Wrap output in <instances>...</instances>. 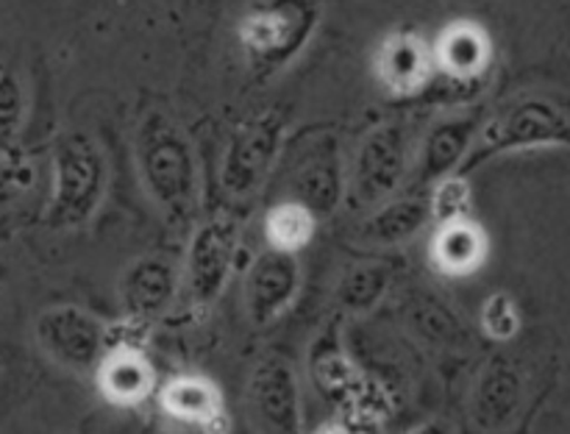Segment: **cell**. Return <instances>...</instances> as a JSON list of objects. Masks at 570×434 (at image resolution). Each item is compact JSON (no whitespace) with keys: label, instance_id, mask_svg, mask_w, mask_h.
I'll list each match as a JSON object with an SVG mask.
<instances>
[{"label":"cell","instance_id":"cell-18","mask_svg":"<svg viewBox=\"0 0 570 434\" xmlns=\"http://www.w3.org/2000/svg\"><path fill=\"white\" fill-rule=\"evenodd\" d=\"M432 220V200L426 195L410 193L404 198H393L379 206L365 223L360 234L373 245H401L410 243Z\"/></svg>","mask_w":570,"mask_h":434},{"label":"cell","instance_id":"cell-16","mask_svg":"<svg viewBox=\"0 0 570 434\" xmlns=\"http://www.w3.org/2000/svg\"><path fill=\"white\" fill-rule=\"evenodd\" d=\"M490 59H493V45L484 28L476 22H454L440 33L434 45V65L449 78L451 83L471 87L479 83L488 72Z\"/></svg>","mask_w":570,"mask_h":434},{"label":"cell","instance_id":"cell-7","mask_svg":"<svg viewBox=\"0 0 570 434\" xmlns=\"http://www.w3.org/2000/svg\"><path fill=\"white\" fill-rule=\"evenodd\" d=\"M410 167V134L401 122H382L362 139L351 167V193L360 206L384 204Z\"/></svg>","mask_w":570,"mask_h":434},{"label":"cell","instance_id":"cell-4","mask_svg":"<svg viewBox=\"0 0 570 434\" xmlns=\"http://www.w3.org/2000/svg\"><path fill=\"white\" fill-rule=\"evenodd\" d=\"M312 0H265L239 22V45L259 76L282 70L309 42L317 26Z\"/></svg>","mask_w":570,"mask_h":434},{"label":"cell","instance_id":"cell-25","mask_svg":"<svg viewBox=\"0 0 570 434\" xmlns=\"http://www.w3.org/2000/svg\"><path fill=\"white\" fill-rule=\"evenodd\" d=\"M432 217L440 223L462 220L471 211V187H468V178L460 172H451V176L440 178L438 189H434L432 198Z\"/></svg>","mask_w":570,"mask_h":434},{"label":"cell","instance_id":"cell-10","mask_svg":"<svg viewBox=\"0 0 570 434\" xmlns=\"http://www.w3.org/2000/svg\"><path fill=\"white\" fill-rule=\"evenodd\" d=\"M301 289V262L293 250L267 248L245 273L243 298L248 320L256 328L271 326L289 309Z\"/></svg>","mask_w":570,"mask_h":434},{"label":"cell","instance_id":"cell-22","mask_svg":"<svg viewBox=\"0 0 570 434\" xmlns=\"http://www.w3.org/2000/svg\"><path fill=\"white\" fill-rule=\"evenodd\" d=\"M390 278L393 270L384 262H367V265H356L340 278L337 284V304L343 306L351 315H362V312H371L379 300L384 298L390 287Z\"/></svg>","mask_w":570,"mask_h":434},{"label":"cell","instance_id":"cell-19","mask_svg":"<svg viewBox=\"0 0 570 434\" xmlns=\"http://www.w3.org/2000/svg\"><path fill=\"white\" fill-rule=\"evenodd\" d=\"M100 389L115 404H139L154 389V367L137 348H109L98 365Z\"/></svg>","mask_w":570,"mask_h":434},{"label":"cell","instance_id":"cell-28","mask_svg":"<svg viewBox=\"0 0 570 434\" xmlns=\"http://www.w3.org/2000/svg\"><path fill=\"white\" fill-rule=\"evenodd\" d=\"M31 184V170L26 165H0V200L14 198Z\"/></svg>","mask_w":570,"mask_h":434},{"label":"cell","instance_id":"cell-27","mask_svg":"<svg viewBox=\"0 0 570 434\" xmlns=\"http://www.w3.org/2000/svg\"><path fill=\"white\" fill-rule=\"evenodd\" d=\"M22 111H26V92H22L20 78L0 72V131L20 126Z\"/></svg>","mask_w":570,"mask_h":434},{"label":"cell","instance_id":"cell-3","mask_svg":"<svg viewBox=\"0 0 570 434\" xmlns=\"http://www.w3.org/2000/svg\"><path fill=\"white\" fill-rule=\"evenodd\" d=\"M53 198L48 223L53 228L83 226L100 209L109 184V165L87 131H65L53 148Z\"/></svg>","mask_w":570,"mask_h":434},{"label":"cell","instance_id":"cell-12","mask_svg":"<svg viewBox=\"0 0 570 434\" xmlns=\"http://www.w3.org/2000/svg\"><path fill=\"white\" fill-rule=\"evenodd\" d=\"M373 70H376V78L387 92L399 95V98H410V95L421 92L432 81L434 70H438L434 48L421 33H390L376 48Z\"/></svg>","mask_w":570,"mask_h":434},{"label":"cell","instance_id":"cell-21","mask_svg":"<svg viewBox=\"0 0 570 434\" xmlns=\"http://www.w3.org/2000/svg\"><path fill=\"white\" fill-rule=\"evenodd\" d=\"M161 406L170 417L187 421L193 426H212L223 417L220 389L200 376H178L161 389Z\"/></svg>","mask_w":570,"mask_h":434},{"label":"cell","instance_id":"cell-26","mask_svg":"<svg viewBox=\"0 0 570 434\" xmlns=\"http://www.w3.org/2000/svg\"><path fill=\"white\" fill-rule=\"evenodd\" d=\"M482 326L499 343H507L518 334L521 328V315H518V306L512 300V295L507 293H493L482 306Z\"/></svg>","mask_w":570,"mask_h":434},{"label":"cell","instance_id":"cell-24","mask_svg":"<svg viewBox=\"0 0 570 434\" xmlns=\"http://www.w3.org/2000/svg\"><path fill=\"white\" fill-rule=\"evenodd\" d=\"M410 323L417 334H423L432 343L451 345L456 337H460V328H456V320L451 317V312L445 309L443 300H415L410 312Z\"/></svg>","mask_w":570,"mask_h":434},{"label":"cell","instance_id":"cell-6","mask_svg":"<svg viewBox=\"0 0 570 434\" xmlns=\"http://www.w3.org/2000/svg\"><path fill=\"white\" fill-rule=\"evenodd\" d=\"M33 337H37L39 351L53 365L72 373L98 371L100 359L109 354V332L104 323L72 304L39 312L33 323Z\"/></svg>","mask_w":570,"mask_h":434},{"label":"cell","instance_id":"cell-8","mask_svg":"<svg viewBox=\"0 0 570 434\" xmlns=\"http://www.w3.org/2000/svg\"><path fill=\"white\" fill-rule=\"evenodd\" d=\"M239 250V223L232 215H217L195 228L187 248V282L189 298L195 306H212L223 293Z\"/></svg>","mask_w":570,"mask_h":434},{"label":"cell","instance_id":"cell-11","mask_svg":"<svg viewBox=\"0 0 570 434\" xmlns=\"http://www.w3.org/2000/svg\"><path fill=\"white\" fill-rule=\"evenodd\" d=\"M248 401L250 412L267 432L293 434L301 428L298 376L287 356L271 354L259 359L250 373Z\"/></svg>","mask_w":570,"mask_h":434},{"label":"cell","instance_id":"cell-13","mask_svg":"<svg viewBox=\"0 0 570 434\" xmlns=\"http://www.w3.org/2000/svg\"><path fill=\"white\" fill-rule=\"evenodd\" d=\"M178 289V273L167 256H139L120 276L122 312L134 323L156 320L170 309Z\"/></svg>","mask_w":570,"mask_h":434},{"label":"cell","instance_id":"cell-14","mask_svg":"<svg viewBox=\"0 0 570 434\" xmlns=\"http://www.w3.org/2000/svg\"><path fill=\"white\" fill-rule=\"evenodd\" d=\"M479 128H482V117L476 111L471 115H451L440 120L432 131L426 134L421 145V156H417V187L423 184H434L440 178L451 176L460 170L465 161L468 150H471L473 139H476Z\"/></svg>","mask_w":570,"mask_h":434},{"label":"cell","instance_id":"cell-9","mask_svg":"<svg viewBox=\"0 0 570 434\" xmlns=\"http://www.w3.org/2000/svg\"><path fill=\"white\" fill-rule=\"evenodd\" d=\"M287 189L289 200L309 209L315 217L337 211L345 195V172L334 134H321L301 148L287 176Z\"/></svg>","mask_w":570,"mask_h":434},{"label":"cell","instance_id":"cell-1","mask_svg":"<svg viewBox=\"0 0 570 434\" xmlns=\"http://www.w3.org/2000/svg\"><path fill=\"white\" fill-rule=\"evenodd\" d=\"M134 156L139 178L161 215L176 226L193 220L198 209V161L181 126L165 111H148L134 134Z\"/></svg>","mask_w":570,"mask_h":434},{"label":"cell","instance_id":"cell-17","mask_svg":"<svg viewBox=\"0 0 570 434\" xmlns=\"http://www.w3.org/2000/svg\"><path fill=\"white\" fill-rule=\"evenodd\" d=\"M523 398V376L515 362L493 356L473 389V417L482 428H501L515 417Z\"/></svg>","mask_w":570,"mask_h":434},{"label":"cell","instance_id":"cell-20","mask_svg":"<svg viewBox=\"0 0 570 434\" xmlns=\"http://www.w3.org/2000/svg\"><path fill=\"white\" fill-rule=\"evenodd\" d=\"M484 256H488V237L471 217L440 223L432 243V259L438 270H443L445 276H468L482 267Z\"/></svg>","mask_w":570,"mask_h":434},{"label":"cell","instance_id":"cell-15","mask_svg":"<svg viewBox=\"0 0 570 434\" xmlns=\"http://www.w3.org/2000/svg\"><path fill=\"white\" fill-rule=\"evenodd\" d=\"M309 378L326 401L345 406H362L365 404V382L356 373L354 362L345 354L343 343H340L337 328H326L321 337L312 343L309 348Z\"/></svg>","mask_w":570,"mask_h":434},{"label":"cell","instance_id":"cell-2","mask_svg":"<svg viewBox=\"0 0 570 434\" xmlns=\"http://www.w3.org/2000/svg\"><path fill=\"white\" fill-rule=\"evenodd\" d=\"M568 145L570 148V95L562 92H521L504 100L479 128L460 176L476 170L501 154L529 148Z\"/></svg>","mask_w":570,"mask_h":434},{"label":"cell","instance_id":"cell-23","mask_svg":"<svg viewBox=\"0 0 570 434\" xmlns=\"http://www.w3.org/2000/svg\"><path fill=\"white\" fill-rule=\"evenodd\" d=\"M315 220L317 217L312 215L309 209H304V206L295 204V200H284V204L273 206L265 217L267 243H271L273 248L298 254L304 245H309L312 234H315Z\"/></svg>","mask_w":570,"mask_h":434},{"label":"cell","instance_id":"cell-5","mask_svg":"<svg viewBox=\"0 0 570 434\" xmlns=\"http://www.w3.org/2000/svg\"><path fill=\"white\" fill-rule=\"evenodd\" d=\"M284 115L276 109L259 111L234 128L220 165V184L234 198L259 193L267 172L273 170L282 150Z\"/></svg>","mask_w":570,"mask_h":434}]
</instances>
